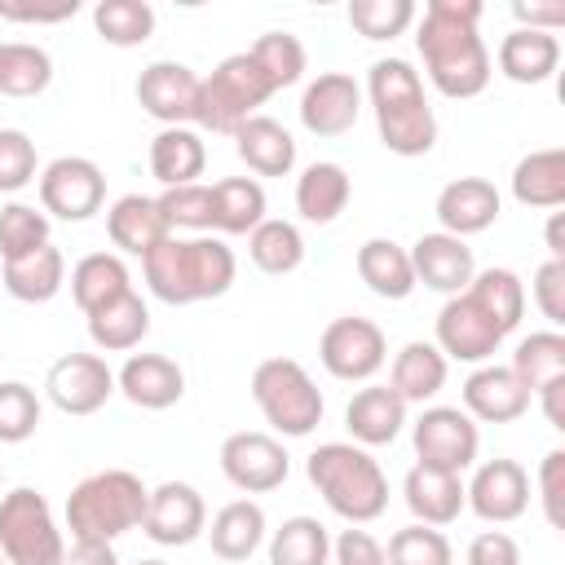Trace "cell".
<instances>
[{"label": "cell", "instance_id": "1", "mask_svg": "<svg viewBox=\"0 0 565 565\" xmlns=\"http://www.w3.org/2000/svg\"><path fill=\"white\" fill-rule=\"evenodd\" d=\"M481 0H428L415 44L428 66V79L441 97H477L490 84V53L477 35Z\"/></svg>", "mask_w": 565, "mask_h": 565}, {"label": "cell", "instance_id": "2", "mask_svg": "<svg viewBox=\"0 0 565 565\" xmlns=\"http://www.w3.org/2000/svg\"><path fill=\"white\" fill-rule=\"evenodd\" d=\"M141 269H146V287L163 300V305H194V300H216L234 287V274H238V260L234 252L212 238V234H199V238H177L168 234L154 252L141 256Z\"/></svg>", "mask_w": 565, "mask_h": 565}, {"label": "cell", "instance_id": "3", "mask_svg": "<svg viewBox=\"0 0 565 565\" xmlns=\"http://www.w3.org/2000/svg\"><path fill=\"white\" fill-rule=\"evenodd\" d=\"M366 93H371V110H375V128H380L384 150L415 159V154H428L437 146V115L424 97L419 71H411V62H402V57L371 62Z\"/></svg>", "mask_w": 565, "mask_h": 565}, {"label": "cell", "instance_id": "4", "mask_svg": "<svg viewBox=\"0 0 565 565\" xmlns=\"http://www.w3.org/2000/svg\"><path fill=\"white\" fill-rule=\"evenodd\" d=\"M305 472L327 508L349 525H366L388 508V477L358 441H322L305 459Z\"/></svg>", "mask_w": 565, "mask_h": 565}, {"label": "cell", "instance_id": "5", "mask_svg": "<svg viewBox=\"0 0 565 565\" xmlns=\"http://www.w3.org/2000/svg\"><path fill=\"white\" fill-rule=\"evenodd\" d=\"M150 490L128 468H106L84 477L66 494V530L75 543H115L119 534L137 530L146 516Z\"/></svg>", "mask_w": 565, "mask_h": 565}, {"label": "cell", "instance_id": "6", "mask_svg": "<svg viewBox=\"0 0 565 565\" xmlns=\"http://www.w3.org/2000/svg\"><path fill=\"white\" fill-rule=\"evenodd\" d=\"M274 79L260 71V62L252 53H234L225 57L207 79H199V110H194V124L207 128V132H238L256 106H265L274 97Z\"/></svg>", "mask_w": 565, "mask_h": 565}, {"label": "cell", "instance_id": "7", "mask_svg": "<svg viewBox=\"0 0 565 565\" xmlns=\"http://www.w3.org/2000/svg\"><path fill=\"white\" fill-rule=\"evenodd\" d=\"M252 402L282 437H309L322 424V393L296 358H265L252 371Z\"/></svg>", "mask_w": 565, "mask_h": 565}, {"label": "cell", "instance_id": "8", "mask_svg": "<svg viewBox=\"0 0 565 565\" xmlns=\"http://www.w3.org/2000/svg\"><path fill=\"white\" fill-rule=\"evenodd\" d=\"M0 556L4 565H62L66 543L40 490L13 486L0 494Z\"/></svg>", "mask_w": 565, "mask_h": 565}, {"label": "cell", "instance_id": "9", "mask_svg": "<svg viewBox=\"0 0 565 565\" xmlns=\"http://www.w3.org/2000/svg\"><path fill=\"white\" fill-rule=\"evenodd\" d=\"M411 441H415L419 463L459 477L463 468L477 463L481 433H477L468 411H459V406H428V411H419V419L411 428Z\"/></svg>", "mask_w": 565, "mask_h": 565}, {"label": "cell", "instance_id": "10", "mask_svg": "<svg viewBox=\"0 0 565 565\" xmlns=\"http://www.w3.org/2000/svg\"><path fill=\"white\" fill-rule=\"evenodd\" d=\"M508 340L503 322L468 291L459 296H446L441 313H437V349L441 358H455V362H486L499 344Z\"/></svg>", "mask_w": 565, "mask_h": 565}, {"label": "cell", "instance_id": "11", "mask_svg": "<svg viewBox=\"0 0 565 565\" xmlns=\"http://www.w3.org/2000/svg\"><path fill=\"white\" fill-rule=\"evenodd\" d=\"M106 203V177L84 154H62L40 172V207L62 221H88Z\"/></svg>", "mask_w": 565, "mask_h": 565}, {"label": "cell", "instance_id": "12", "mask_svg": "<svg viewBox=\"0 0 565 565\" xmlns=\"http://www.w3.org/2000/svg\"><path fill=\"white\" fill-rule=\"evenodd\" d=\"M318 358L322 366L335 375V380H371L384 358H388V344H384V331L371 322V318H331L322 340H318Z\"/></svg>", "mask_w": 565, "mask_h": 565}, {"label": "cell", "instance_id": "13", "mask_svg": "<svg viewBox=\"0 0 565 565\" xmlns=\"http://www.w3.org/2000/svg\"><path fill=\"white\" fill-rule=\"evenodd\" d=\"M287 468H291L287 450L269 433H230L221 441V472L243 494H269V490H278L287 481Z\"/></svg>", "mask_w": 565, "mask_h": 565}, {"label": "cell", "instance_id": "14", "mask_svg": "<svg viewBox=\"0 0 565 565\" xmlns=\"http://www.w3.org/2000/svg\"><path fill=\"white\" fill-rule=\"evenodd\" d=\"M44 388H49V402L62 415H93V411H102L110 402L115 371L97 353H66V358H57L49 366Z\"/></svg>", "mask_w": 565, "mask_h": 565}, {"label": "cell", "instance_id": "15", "mask_svg": "<svg viewBox=\"0 0 565 565\" xmlns=\"http://www.w3.org/2000/svg\"><path fill=\"white\" fill-rule=\"evenodd\" d=\"M463 508H472L490 525H508L530 508V472L516 459H486L477 463L472 481L463 486Z\"/></svg>", "mask_w": 565, "mask_h": 565}, {"label": "cell", "instance_id": "16", "mask_svg": "<svg viewBox=\"0 0 565 565\" xmlns=\"http://www.w3.org/2000/svg\"><path fill=\"white\" fill-rule=\"evenodd\" d=\"M141 530L159 547H185V543H194L207 530L203 494L190 481H163V486H154L150 499H146Z\"/></svg>", "mask_w": 565, "mask_h": 565}, {"label": "cell", "instance_id": "17", "mask_svg": "<svg viewBox=\"0 0 565 565\" xmlns=\"http://www.w3.org/2000/svg\"><path fill=\"white\" fill-rule=\"evenodd\" d=\"M137 102L163 128H185L199 110V75L185 62H150L137 75Z\"/></svg>", "mask_w": 565, "mask_h": 565}, {"label": "cell", "instance_id": "18", "mask_svg": "<svg viewBox=\"0 0 565 565\" xmlns=\"http://www.w3.org/2000/svg\"><path fill=\"white\" fill-rule=\"evenodd\" d=\"M358 110H362V88L344 71H322L305 88V97H300V124L313 137H340V132H349L358 124Z\"/></svg>", "mask_w": 565, "mask_h": 565}, {"label": "cell", "instance_id": "19", "mask_svg": "<svg viewBox=\"0 0 565 565\" xmlns=\"http://www.w3.org/2000/svg\"><path fill=\"white\" fill-rule=\"evenodd\" d=\"M406 256H411V269H415V287L424 282L428 291H441V296H459L477 274L472 247L455 234H441V230L419 234Z\"/></svg>", "mask_w": 565, "mask_h": 565}, {"label": "cell", "instance_id": "20", "mask_svg": "<svg viewBox=\"0 0 565 565\" xmlns=\"http://www.w3.org/2000/svg\"><path fill=\"white\" fill-rule=\"evenodd\" d=\"M115 388L141 411H168L185 397V371L163 353H132L119 366Z\"/></svg>", "mask_w": 565, "mask_h": 565}, {"label": "cell", "instance_id": "21", "mask_svg": "<svg viewBox=\"0 0 565 565\" xmlns=\"http://www.w3.org/2000/svg\"><path fill=\"white\" fill-rule=\"evenodd\" d=\"M499 190L494 181L486 177H459L450 185H441L437 194V221H441V234H455V238H468V234H481L499 221Z\"/></svg>", "mask_w": 565, "mask_h": 565}, {"label": "cell", "instance_id": "22", "mask_svg": "<svg viewBox=\"0 0 565 565\" xmlns=\"http://www.w3.org/2000/svg\"><path fill=\"white\" fill-rule=\"evenodd\" d=\"M463 411L472 419H486V424H512V419H521L530 411V393L521 388V380L508 366L481 362L463 380Z\"/></svg>", "mask_w": 565, "mask_h": 565}, {"label": "cell", "instance_id": "23", "mask_svg": "<svg viewBox=\"0 0 565 565\" xmlns=\"http://www.w3.org/2000/svg\"><path fill=\"white\" fill-rule=\"evenodd\" d=\"M406 424V402L388 384H366L344 406V428L358 446H388Z\"/></svg>", "mask_w": 565, "mask_h": 565}, {"label": "cell", "instance_id": "24", "mask_svg": "<svg viewBox=\"0 0 565 565\" xmlns=\"http://www.w3.org/2000/svg\"><path fill=\"white\" fill-rule=\"evenodd\" d=\"M106 234H110V243H115L119 252L146 256V252H154L172 230H168V221H163V212H159V199H150V194H124V199H115L110 212H106Z\"/></svg>", "mask_w": 565, "mask_h": 565}, {"label": "cell", "instance_id": "25", "mask_svg": "<svg viewBox=\"0 0 565 565\" xmlns=\"http://www.w3.org/2000/svg\"><path fill=\"white\" fill-rule=\"evenodd\" d=\"M402 494H406V508L419 525H450L463 512V477L428 468V463H415L406 472Z\"/></svg>", "mask_w": 565, "mask_h": 565}, {"label": "cell", "instance_id": "26", "mask_svg": "<svg viewBox=\"0 0 565 565\" xmlns=\"http://www.w3.org/2000/svg\"><path fill=\"white\" fill-rule=\"evenodd\" d=\"M561 66V40L552 31H508L499 40V71L512 84H543Z\"/></svg>", "mask_w": 565, "mask_h": 565}, {"label": "cell", "instance_id": "27", "mask_svg": "<svg viewBox=\"0 0 565 565\" xmlns=\"http://www.w3.org/2000/svg\"><path fill=\"white\" fill-rule=\"evenodd\" d=\"M234 150L238 159L256 172V177H287L291 163H296V141L291 132L269 119V115H252L238 132H234Z\"/></svg>", "mask_w": 565, "mask_h": 565}, {"label": "cell", "instance_id": "28", "mask_svg": "<svg viewBox=\"0 0 565 565\" xmlns=\"http://www.w3.org/2000/svg\"><path fill=\"white\" fill-rule=\"evenodd\" d=\"M349 194H353V181L340 163L322 159V163H309L300 177H296V212L313 225H331L344 207H349Z\"/></svg>", "mask_w": 565, "mask_h": 565}, {"label": "cell", "instance_id": "29", "mask_svg": "<svg viewBox=\"0 0 565 565\" xmlns=\"http://www.w3.org/2000/svg\"><path fill=\"white\" fill-rule=\"evenodd\" d=\"M446 384V358L433 340H411L397 349L393 371H388V388L411 406V402H428L437 397Z\"/></svg>", "mask_w": 565, "mask_h": 565}, {"label": "cell", "instance_id": "30", "mask_svg": "<svg viewBox=\"0 0 565 565\" xmlns=\"http://www.w3.org/2000/svg\"><path fill=\"white\" fill-rule=\"evenodd\" d=\"M62 282H66V260H62V252L53 243H44V247H35V252H26L18 260H4V291L13 300H22V305L53 300L62 291Z\"/></svg>", "mask_w": 565, "mask_h": 565}, {"label": "cell", "instance_id": "31", "mask_svg": "<svg viewBox=\"0 0 565 565\" xmlns=\"http://www.w3.org/2000/svg\"><path fill=\"white\" fill-rule=\"evenodd\" d=\"M358 278L384 296V300H406L415 291V269H411V256L402 243L393 238H366L358 247Z\"/></svg>", "mask_w": 565, "mask_h": 565}, {"label": "cell", "instance_id": "32", "mask_svg": "<svg viewBox=\"0 0 565 565\" xmlns=\"http://www.w3.org/2000/svg\"><path fill=\"white\" fill-rule=\"evenodd\" d=\"M124 291H132V282H128V265L115 252H88V256L75 260V269H71V296L84 309V318L97 313V309H106Z\"/></svg>", "mask_w": 565, "mask_h": 565}, {"label": "cell", "instance_id": "33", "mask_svg": "<svg viewBox=\"0 0 565 565\" xmlns=\"http://www.w3.org/2000/svg\"><path fill=\"white\" fill-rule=\"evenodd\" d=\"M207 163V146L194 128H163L150 141V177L172 190V185H190Z\"/></svg>", "mask_w": 565, "mask_h": 565}, {"label": "cell", "instance_id": "34", "mask_svg": "<svg viewBox=\"0 0 565 565\" xmlns=\"http://www.w3.org/2000/svg\"><path fill=\"white\" fill-rule=\"evenodd\" d=\"M512 199L521 207H561L565 203V150H530L512 168Z\"/></svg>", "mask_w": 565, "mask_h": 565}, {"label": "cell", "instance_id": "35", "mask_svg": "<svg viewBox=\"0 0 565 565\" xmlns=\"http://www.w3.org/2000/svg\"><path fill=\"white\" fill-rule=\"evenodd\" d=\"M146 331H150V309H146V300H141L137 291H124V296L110 300L106 309L88 313V340H93L97 349H106V353H128V349H137V344L146 340Z\"/></svg>", "mask_w": 565, "mask_h": 565}, {"label": "cell", "instance_id": "36", "mask_svg": "<svg viewBox=\"0 0 565 565\" xmlns=\"http://www.w3.org/2000/svg\"><path fill=\"white\" fill-rule=\"evenodd\" d=\"M212 552L221 561H247L265 543V508L256 499H234L212 516Z\"/></svg>", "mask_w": 565, "mask_h": 565}, {"label": "cell", "instance_id": "37", "mask_svg": "<svg viewBox=\"0 0 565 565\" xmlns=\"http://www.w3.org/2000/svg\"><path fill=\"white\" fill-rule=\"evenodd\" d=\"M265 221V190L256 177H225L212 185V230L252 234Z\"/></svg>", "mask_w": 565, "mask_h": 565}, {"label": "cell", "instance_id": "38", "mask_svg": "<svg viewBox=\"0 0 565 565\" xmlns=\"http://www.w3.org/2000/svg\"><path fill=\"white\" fill-rule=\"evenodd\" d=\"M521 388L534 397L539 388H547L552 380H565V335L561 331H530L516 353H512V366H508Z\"/></svg>", "mask_w": 565, "mask_h": 565}, {"label": "cell", "instance_id": "39", "mask_svg": "<svg viewBox=\"0 0 565 565\" xmlns=\"http://www.w3.org/2000/svg\"><path fill=\"white\" fill-rule=\"evenodd\" d=\"M247 256H252V265H256L260 274L282 278V274H291V269L305 260V238H300V230H296L291 221L265 216V221L247 234Z\"/></svg>", "mask_w": 565, "mask_h": 565}, {"label": "cell", "instance_id": "40", "mask_svg": "<svg viewBox=\"0 0 565 565\" xmlns=\"http://www.w3.org/2000/svg\"><path fill=\"white\" fill-rule=\"evenodd\" d=\"M331 534L318 516H287L269 539V565H327Z\"/></svg>", "mask_w": 565, "mask_h": 565}, {"label": "cell", "instance_id": "41", "mask_svg": "<svg viewBox=\"0 0 565 565\" xmlns=\"http://www.w3.org/2000/svg\"><path fill=\"white\" fill-rule=\"evenodd\" d=\"M49 79H53V62L40 44L9 40L0 49V93L4 97H35L49 88Z\"/></svg>", "mask_w": 565, "mask_h": 565}, {"label": "cell", "instance_id": "42", "mask_svg": "<svg viewBox=\"0 0 565 565\" xmlns=\"http://www.w3.org/2000/svg\"><path fill=\"white\" fill-rule=\"evenodd\" d=\"M93 26L106 44L115 49H132V44H146L150 31H154V9L146 0H102L93 9Z\"/></svg>", "mask_w": 565, "mask_h": 565}, {"label": "cell", "instance_id": "43", "mask_svg": "<svg viewBox=\"0 0 565 565\" xmlns=\"http://www.w3.org/2000/svg\"><path fill=\"white\" fill-rule=\"evenodd\" d=\"M468 296H477L499 322H503V331L512 335L516 331V322H521V313H525V287H521V278L512 274V269H503V265H490V269H481V274H472V282L463 287Z\"/></svg>", "mask_w": 565, "mask_h": 565}, {"label": "cell", "instance_id": "44", "mask_svg": "<svg viewBox=\"0 0 565 565\" xmlns=\"http://www.w3.org/2000/svg\"><path fill=\"white\" fill-rule=\"evenodd\" d=\"M384 565H455L450 539L437 525H402L384 547Z\"/></svg>", "mask_w": 565, "mask_h": 565}, {"label": "cell", "instance_id": "45", "mask_svg": "<svg viewBox=\"0 0 565 565\" xmlns=\"http://www.w3.org/2000/svg\"><path fill=\"white\" fill-rule=\"evenodd\" d=\"M49 243V216L35 212L31 203H4L0 207V256L18 260L35 247Z\"/></svg>", "mask_w": 565, "mask_h": 565}, {"label": "cell", "instance_id": "46", "mask_svg": "<svg viewBox=\"0 0 565 565\" xmlns=\"http://www.w3.org/2000/svg\"><path fill=\"white\" fill-rule=\"evenodd\" d=\"M247 53L260 62V71L274 79V88H287L305 75V44L291 31H265Z\"/></svg>", "mask_w": 565, "mask_h": 565}, {"label": "cell", "instance_id": "47", "mask_svg": "<svg viewBox=\"0 0 565 565\" xmlns=\"http://www.w3.org/2000/svg\"><path fill=\"white\" fill-rule=\"evenodd\" d=\"M349 22L366 40H393L415 22V4L411 0H353Z\"/></svg>", "mask_w": 565, "mask_h": 565}, {"label": "cell", "instance_id": "48", "mask_svg": "<svg viewBox=\"0 0 565 565\" xmlns=\"http://www.w3.org/2000/svg\"><path fill=\"white\" fill-rule=\"evenodd\" d=\"M40 424V397L22 380H0V441L18 446L35 433Z\"/></svg>", "mask_w": 565, "mask_h": 565}, {"label": "cell", "instance_id": "49", "mask_svg": "<svg viewBox=\"0 0 565 565\" xmlns=\"http://www.w3.org/2000/svg\"><path fill=\"white\" fill-rule=\"evenodd\" d=\"M159 212L168 221V230H212V185H172L159 194Z\"/></svg>", "mask_w": 565, "mask_h": 565}, {"label": "cell", "instance_id": "50", "mask_svg": "<svg viewBox=\"0 0 565 565\" xmlns=\"http://www.w3.org/2000/svg\"><path fill=\"white\" fill-rule=\"evenodd\" d=\"M35 181V141L22 128H0V194Z\"/></svg>", "mask_w": 565, "mask_h": 565}, {"label": "cell", "instance_id": "51", "mask_svg": "<svg viewBox=\"0 0 565 565\" xmlns=\"http://www.w3.org/2000/svg\"><path fill=\"white\" fill-rule=\"evenodd\" d=\"M539 499H543L547 525L561 530L565 525V508H561V499H565V450H547L543 455V463H539Z\"/></svg>", "mask_w": 565, "mask_h": 565}, {"label": "cell", "instance_id": "52", "mask_svg": "<svg viewBox=\"0 0 565 565\" xmlns=\"http://www.w3.org/2000/svg\"><path fill=\"white\" fill-rule=\"evenodd\" d=\"M534 305L539 313L561 327L565 322V260H543L539 274H534Z\"/></svg>", "mask_w": 565, "mask_h": 565}, {"label": "cell", "instance_id": "53", "mask_svg": "<svg viewBox=\"0 0 565 565\" xmlns=\"http://www.w3.org/2000/svg\"><path fill=\"white\" fill-rule=\"evenodd\" d=\"M468 565H521V547L508 530H481L472 543H468Z\"/></svg>", "mask_w": 565, "mask_h": 565}, {"label": "cell", "instance_id": "54", "mask_svg": "<svg viewBox=\"0 0 565 565\" xmlns=\"http://www.w3.org/2000/svg\"><path fill=\"white\" fill-rule=\"evenodd\" d=\"M331 556H335V565H384V547L366 530H353V525L335 534Z\"/></svg>", "mask_w": 565, "mask_h": 565}, {"label": "cell", "instance_id": "55", "mask_svg": "<svg viewBox=\"0 0 565 565\" xmlns=\"http://www.w3.org/2000/svg\"><path fill=\"white\" fill-rule=\"evenodd\" d=\"M79 13V0H53V4H31V0H0L4 22H66Z\"/></svg>", "mask_w": 565, "mask_h": 565}, {"label": "cell", "instance_id": "56", "mask_svg": "<svg viewBox=\"0 0 565 565\" xmlns=\"http://www.w3.org/2000/svg\"><path fill=\"white\" fill-rule=\"evenodd\" d=\"M512 13H516V22L525 26V31H552L556 35V26L565 22V4H512Z\"/></svg>", "mask_w": 565, "mask_h": 565}, {"label": "cell", "instance_id": "57", "mask_svg": "<svg viewBox=\"0 0 565 565\" xmlns=\"http://www.w3.org/2000/svg\"><path fill=\"white\" fill-rule=\"evenodd\" d=\"M62 565H119V556H115L110 543H75L62 556Z\"/></svg>", "mask_w": 565, "mask_h": 565}, {"label": "cell", "instance_id": "58", "mask_svg": "<svg viewBox=\"0 0 565 565\" xmlns=\"http://www.w3.org/2000/svg\"><path fill=\"white\" fill-rule=\"evenodd\" d=\"M534 397L543 402L547 424H552V428H565V380H552V384H547V388H539Z\"/></svg>", "mask_w": 565, "mask_h": 565}, {"label": "cell", "instance_id": "59", "mask_svg": "<svg viewBox=\"0 0 565 565\" xmlns=\"http://www.w3.org/2000/svg\"><path fill=\"white\" fill-rule=\"evenodd\" d=\"M547 252H552V260H565V238H561V212H552V221H547Z\"/></svg>", "mask_w": 565, "mask_h": 565}, {"label": "cell", "instance_id": "60", "mask_svg": "<svg viewBox=\"0 0 565 565\" xmlns=\"http://www.w3.org/2000/svg\"><path fill=\"white\" fill-rule=\"evenodd\" d=\"M137 565H168V561H137Z\"/></svg>", "mask_w": 565, "mask_h": 565}, {"label": "cell", "instance_id": "61", "mask_svg": "<svg viewBox=\"0 0 565 565\" xmlns=\"http://www.w3.org/2000/svg\"><path fill=\"white\" fill-rule=\"evenodd\" d=\"M0 49H4V40H0Z\"/></svg>", "mask_w": 565, "mask_h": 565}, {"label": "cell", "instance_id": "62", "mask_svg": "<svg viewBox=\"0 0 565 565\" xmlns=\"http://www.w3.org/2000/svg\"><path fill=\"white\" fill-rule=\"evenodd\" d=\"M0 565H4V556H0Z\"/></svg>", "mask_w": 565, "mask_h": 565}]
</instances>
